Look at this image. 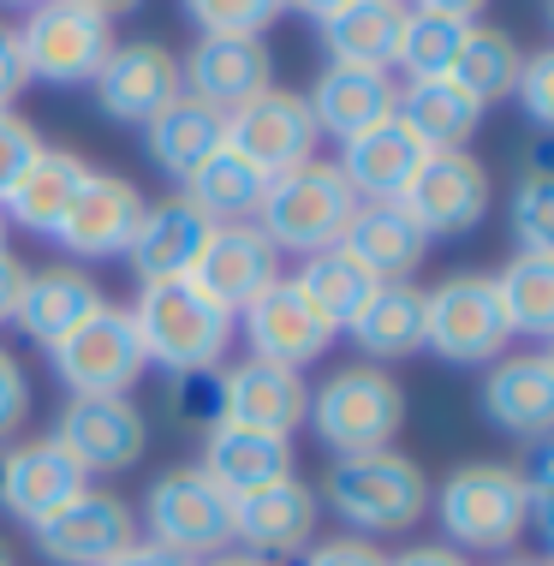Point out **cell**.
Returning <instances> with one entry per match:
<instances>
[{
  "label": "cell",
  "mask_w": 554,
  "mask_h": 566,
  "mask_svg": "<svg viewBox=\"0 0 554 566\" xmlns=\"http://www.w3.org/2000/svg\"><path fill=\"white\" fill-rule=\"evenodd\" d=\"M233 328H244V340H251V358L286 364V370H304V364H316L322 352L334 346V334H341L311 298L299 293V286H292V274H281L274 286H263V293H257V298L233 316Z\"/></svg>",
  "instance_id": "obj_12"
},
{
  "label": "cell",
  "mask_w": 554,
  "mask_h": 566,
  "mask_svg": "<svg viewBox=\"0 0 554 566\" xmlns=\"http://www.w3.org/2000/svg\"><path fill=\"white\" fill-rule=\"evenodd\" d=\"M197 566H274L263 555H233V548H221V555H209V560H197Z\"/></svg>",
  "instance_id": "obj_53"
},
{
  "label": "cell",
  "mask_w": 554,
  "mask_h": 566,
  "mask_svg": "<svg viewBox=\"0 0 554 566\" xmlns=\"http://www.w3.org/2000/svg\"><path fill=\"white\" fill-rule=\"evenodd\" d=\"M341 251L369 274V281H411V274L424 269L429 239L406 221V209H399V203H358V216H352Z\"/></svg>",
  "instance_id": "obj_30"
},
{
  "label": "cell",
  "mask_w": 554,
  "mask_h": 566,
  "mask_svg": "<svg viewBox=\"0 0 554 566\" xmlns=\"http://www.w3.org/2000/svg\"><path fill=\"white\" fill-rule=\"evenodd\" d=\"M519 66H525V49H519L506 30H495V24H471L466 42H459V60H453L448 78H453L459 90H471V96L489 108V102H506V96H513Z\"/></svg>",
  "instance_id": "obj_36"
},
{
  "label": "cell",
  "mask_w": 554,
  "mask_h": 566,
  "mask_svg": "<svg viewBox=\"0 0 554 566\" xmlns=\"http://www.w3.org/2000/svg\"><path fill=\"white\" fill-rule=\"evenodd\" d=\"M12 30H19L24 72L42 84H90L102 72L107 49H114V24L96 19L79 0H42Z\"/></svg>",
  "instance_id": "obj_9"
},
{
  "label": "cell",
  "mask_w": 554,
  "mask_h": 566,
  "mask_svg": "<svg viewBox=\"0 0 554 566\" xmlns=\"http://www.w3.org/2000/svg\"><path fill=\"white\" fill-rule=\"evenodd\" d=\"M399 126L436 156V149H466L477 126H483V102L471 90H459L453 78H429V84H406L399 90Z\"/></svg>",
  "instance_id": "obj_33"
},
{
  "label": "cell",
  "mask_w": 554,
  "mask_h": 566,
  "mask_svg": "<svg viewBox=\"0 0 554 566\" xmlns=\"http://www.w3.org/2000/svg\"><path fill=\"white\" fill-rule=\"evenodd\" d=\"M429 507H436L441 531H448V548H459V555H506L531 531L525 478L513 465H489V459L459 465L429 495Z\"/></svg>",
  "instance_id": "obj_3"
},
{
  "label": "cell",
  "mask_w": 554,
  "mask_h": 566,
  "mask_svg": "<svg viewBox=\"0 0 554 566\" xmlns=\"http://www.w3.org/2000/svg\"><path fill=\"white\" fill-rule=\"evenodd\" d=\"M84 179H90V167L72 156V149H42V156L19 174V186L0 197V216L12 227H24V233H36V239H54Z\"/></svg>",
  "instance_id": "obj_31"
},
{
  "label": "cell",
  "mask_w": 554,
  "mask_h": 566,
  "mask_svg": "<svg viewBox=\"0 0 554 566\" xmlns=\"http://www.w3.org/2000/svg\"><path fill=\"white\" fill-rule=\"evenodd\" d=\"M233 513V543L244 555H304L316 543V518H322V501H316V483H304L299 471L292 478H274L263 489H244V495L227 501Z\"/></svg>",
  "instance_id": "obj_13"
},
{
  "label": "cell",
  "mask_w": 554,
  "mask_h": 566,
  "mask_svg": "<svg viewBox=\"0 0 554 566\" xmlns=\"http://www.w3.org/2000/svg\"><path fill=\"white\" fill-rule=\"evenodd\" d=\"M24 263L12 251H0V323H12V311H19V293H24Z\"/></svg>",
  "instance_id": "obj_48"
},
{
  "label": "cell",
  "mask_w": 554,
  "mask_h": 566,
  "mask_svg": "<svg viewBox=\"0 0 554 566\" xmlns=\"http://www.w3.org/2000/svg\"><path fill=\"white\" fill-rule=\"evenodd\" d=\"M0 566H12V548L7 543H0Z\"/></svg>",
  "instance_id": "obj_56"
},
{
  "label": "cell",
  "mask_w": 554,
  "mask_h": 566,
  "mask_svg": "<svg viewBox=\"0 0 554 566\" xmlns=\"http://www.w3.org/2000/svg\"><path fill=\"white\" fill-rule=\"evenodd\" d=\"M281 12V0H185V19L203 36H263Z\"/></svg>",
  "instance_id": "obj_40"
},
{
  "label": "cell",
  "mask_w": 554,
  "mask_h": 566,
  "mask_svg": "<svg viewBox=\"0 0 554 566\" xmlns=\"http://www.w3.org/2000/svg\"><path fill=\"white\" fill-rule=\"evenodd\" d=\"M316 119H311V102L299 96V90H263V96H251L244 108L227 114V137L221 144L233 149L244 167H257L263 179H281L292 167H304L316 156Z\"/></svg>",
  "instance_id": "obj_11"
},
{
  "label": "cell",
  "mask_w": 554,
  "mask_h": 566,
  "mask_svg": "<svg viewBox=\"0 0 554 566\" xmlns=\"http://www.w3.org/2000/svg\"><path fill=\"white\" fill-rule=\"evenodd\" d=\"M24 411H30V381H24V364L12 358L7 346H0V441H7V436L24 423Z\"/></svg>",
  "instance_id": "obj_44"
},
{
  "label": "cell",
  "mask_w": 554,
  "mask_h": 566,
  "mask_svg": "<svg viewBox=\"0 0 554 566\" xmlns=\"http://www.w3.org/2000/svg\"><path fill=\"white\" fill-rule=\"evenodd\" d=\"M30 537H36V555L54 560V566H107L126 543H137V518L119 495L84 489V495L66 501L54 518H42Z\"/></svg>",
  "instance_id": "obj_17"
},
{
  "label": "cell",
  "mask_w": 554,
  "mask_h": 566,
  "mask_svg": "<svg viewBox=\"0 0 554 566\" xmlns=\"http://www.w3.org/2000/svg\"><path fill=\"white\" fill-rule=\"evenodd\" d=\"M209 239V221L197 216L191 203L174 191L161 203H144V221L126 244V269L137 274V286H156V281H185Z\"/></svg>",
  "instance_id": "obj_23"
},
{
  "label": "cell",
  "mask_w": 554,
  "mask_h": 566,
  "mask_svg": "<svg viewBox=\"0 0 554 566\" xmlns=\"http://www.w3.org/2000/svg\"><path fill=\"white\" fill-rule=\"evenodd\" d=\"M388 566H471V560L448 543H418V548H406V555H388Z\"/></svg>",
  "instance_id": "obj_49"
},
{
  "label": "cell",
  "mask_w": 554,
  "mask_h": 566,
  "mask_svg": "<svg viewBox=\"0 0 554 566\" xmlns=\"http://www.w3.org/2000/svg\"><path fill=\"white\" fill-rule=\"evenodd\" d=\"M519 108L531 114V126H554V54H525L519 66V84H513Z\"/></svg>",
  "instance_id": "obj_43"
},
{
  "label": "cell",
  "mask_w": 554,
  "mask_h": 566,
  "mask_svg": "<svg viewBox=\"0 0 554 566\" xmlns=\"http://www.w3.org/2000/svg\"><path fill=\"white\" fill-rule=\"evenodd\" d=\"M513 239L519 251H548L554 256V179H548V161L531 156L525 179L513 191Z\"/></svg>",
  "instance_id": "obj_39"
},
{
  "label": "cell",
  "mask_w": 554,
  "mask_h": 566,
  "mask_svg": "<svg viewBox=\"0 0 554 566\" xmlns=\"http://www.w3.org/2000/svg\"><path fill=\"white\" fill-rule=\"evenodd\" d=\"M292 286H299V293L311 298L334 328H346L352 316H358V304L369 298V286H376V281H369V274H364L358 263H352L341 244H328V251L304 256V269L292 274Z\"/></svg>",
  "instance_id": "obj_37"
},
{
  "label": "cell",
  "mask_w": 554,
  "mask_h": 566,
  "mask_svg": "<svg viewBox=\"0 0 554 566\" xmlns=\"http://www.w3.org/2000/svg\"><path fill=\"white\" fill-rule=\"evenodd\" d=\"M495 281L506 334H525V340H548L554 334V256L548 251H513V263Z\"/></svg>",
  "instance_id": "obj_35"
},
{
  "label": "cell",
  "mask_w": 554,
  "mask_h": 566,
  "mask_svg": "<svg viewBox=\"0 0 554 566\" xmlns=\"http://www.w3.org/2000/svg\"><path fill=\"white\" fill-rule=\"evenodd\" d=\"M352 346L364 352L369 364H394V358H411L424 352V286L411 281H376L369 298L358 304V316L346 323Z\"/></svg>",
  "instance_id": "obj_28"
},
{
  "label": "cell",
  "mask_w": 554,
  "mask_h": 566,
  "mask_svg": "<svg viewBox=\"0 0 554 566\" xmlns=\"http://www.w3.org/2000/svg\"><path fill=\"white\" fill-rule=\"evenodd\" d=\"M263 191L269 179L257 174V167H244L233 149H215V156L197 167L191 179H179V197L197 209L209 227H239V221H257V209H263Z\"/></svg>",
  "instance_id": "obj_34"
},
{
  "label": "cell",
  "mask_w": 554,
  "mask_h": 566,
  "mask_svg": "<svg viewBox=\"0 0 554 566\" xmlns=\"http://www.w3.org/2000/svg\"><path fill=\"white\" fill-rule=\"evenodd\" d=\"M399 30H406V0H346L341 12L322 19V49H328V66L394 72Z\"/></svg>",
  "instance_id": "obj_29"
},
{
  "label": "cell",
  "mask_w": 554,
  "mask_h": 566,
  "mask_svg": "<svg viewBox=\"0 0 554 566\" xmlns=\"http://www.w3.org/2000/svg\"><path fill=\"white\" fill-rule=\"evenodd\" d=\"M304 411H311V381H304V370L263 364V358H244L233 370H221V423L292 441V430H304Z\"/></svg>",
  "instance_id": "obj_21"
},
{
  "label": "cell",
  "mask_w": 554,
  "mask_h": 566,
  "mask_svg": "<svg viewBox=\"0 0 554 566\" xmlns=\"http://www.w3.org/2000/svg\"><path fill=\"white\" fill-rule=\"evenodd\" d=\"M185 281L197 286L209 304H221L227 316H239L263 286L281 281V251L257 233V221H239V227H209L203 251Z\"/></svg>",
  "instance_id": "obj_16"
},
{
  "label": "cell",
  "mask_w": 554,
  "mask_h": 566,
  "mask_svg": "<svg viewBox=\"0 0 554 566\" xmlns=\"http://www.w3.org/2000/svg\"><path fill=\"white\" fill-rule=\"evenodd\" d=\"M471 24L459 19H436V12H411L406 7V30H399V49H394V72H406L411 84H429V78H448L453 60H459V42H466Z\"/></svg>",
  "instance_id": "obj_38"
},
{
  "label": "cell",
  "mask_w": 554,
  "mask_h": 566,
  "mask_svg": "<svg viewBox=\"0 0 554 566\" xmlns=\"http://www.w3.org/2000/svg\"><path fill=\"white\" fill-rule=\"evenodd\" d=\"M0 7H24L30 12V7H42V0H0Z\"/></svg>",
  "instance_id": "obj_54"
},
{
  "label": "cell",
  "mask_w": 554,
  "mask_h": 566,
  "mask_svg": "<svg viewBox=\"0 0 554 566\" xmlns=\"http://www.w3.org/2000/svg\"><path fill=\"white\" fill-rule=\"evenodd\" d=\"M304 423H311L316 441L334 459L381 453V448H394L399 423H406V388L388 370H376V364H346V370H334L311 394Z\"/></svg>",
  "instance_id": "obj_5"
},
{
  "label": "cell",
  "mask_w": 554,
  "mask_h": 566,
  "mask_svg": "<svg viewBox=\"0 0 554 566\" xmlns=\"http://www.w3.org/2000/svg\"><path fill=\"white\" fill-rule=\"evenodd\" d=\"M304 566H388V555L364 537H328L304 548Z\"/></svg>",
  "instance_id": "obj_45"
},
{
  "label": "cell",
  "mask_w": 554,
  "mask_h": 566,
  "mask_svg": "<svg viewBox=\"0 0 554 566\" xmlns=\"http://www.w3.org/2000/svg\"><path fill=\"white\" fill-rule=\"evenodd\" d=\"M322 513H341L352 525V537H399L411 531L418 518L429 513V478L411 453L399 448H381V453H352V459H334L322 471V489H316Z\"/></svg>",
  "instance_id": "obj_1"
},
{
  "label": "cell",
  "mask_w": 554,
  "mask_h": 566,
  "mask_svg": "<svg viewBox=\"0 0 554 566\" xmlns=\"http://www.w3.org/2000/svg\"><path fill=\"white\" fill-rule=\"evenodd\" d=\"M167 406H174L179 423H191V430H215V423H221V370L167 376Z\"/></svg>",
  "instance_id": "obj_41"
},
{
  "label": "cell",
  "mask_w": 554,
  "mask_h": 566,
  "mask_svg": "<svg viewBox=\"0 0 554 566\" xmlns=\"http://www.w3.org/2000/svg\"><path fill=\"white\" fill-rule=\"evenodd\" d=\"M79 7H90V12H96V19H107V24H114L119 12H137V7H144V0H79Z\"/></svg>",
  "instance_id": "obj_52"
},
{
  "label": "cell",
  "mask_w": 554,
  "mask_h": 566,
  "mask_svg": "<svg viewBox=\"0 0 554 566\" xmlns=\"http://www.w3.org/2000/svg\"><path fill=\"white\" fill-rule=\"evenodd\" d=\"M144 525H149V543L174 548L185 560H209L221 548H233L227 495L197 465H174L144 489Z\"/></svg>",
  "instance_id": "obj_8"
},
{
  "label": "cell",
  "mask_w": 554,
  "mask_h": 566,
  "mask_svg": "<svg viewBox=\"0 0 554 566\" xmlns=\"http://www.w3.org/2000/svg\"><path fill=\"white\" fill-rule=\"evenodd\" d=\"M424 346L441 364H495L506 358L513 334H506L501 298L489 274H448L441 286L424 293Z\"/></svg>",
  "instance_id": "obj_7"
},
{
  "label": "cell",
  "mask_w": 554,
  "mask_h": 566,
  "mask_svg": "<svg viewBox=\"0 0 554 566\" xmlns=\"http://www.w3.org/2000/svg\"><path fill=\"white\" fill-rule=\"evenodd\" d=\"M54 441L72 453V465L84 478H114V471H132L144 459L149 423L132 406V394H119V400H66V411L54 423Z\"/></svg>",
  "instance_id": "obj_15"
},
{
  "label": "cell",
  "mask_w": 554,
  "mask_h": 566,
  "mask_svg": "<svg viewBox=\"0 0 554 566\" xmlns=\"http://www.w3.org/2000/svg\"><path fill=\"white\" fill-rule=\"evenodd\" d=\"M483 418L519 441H548L554 430V358L548 352H513L483 376Z\"/></svg>",
  "instance_id": "obj_22"
},
{
  "label": "cell",
  "mask_w": 554,
  "mask_h": 566,
  "mask_svg": "<svg viewBox=\"0 0 554 566\" xmlns=\"http://www.w3.org/2000/svg\"><path fill=\"white\" fill-rule=\"evenodd\" d=\"M54 376L66 381L72 400H119V394L137 388V376L149 370L144 340L132 328L126 304H102L84 328H72L54 352Z\"/></svg>",
  "instance_id": "obj_6"
},
{
  "label": "cell",
  "mask_w": 554,
  "mask_h": 566,
  "mask_svg": "<svg viewBox=\"0 0 554 566\" xmlns=\"http://www.w3.org/2000/svg\"><path fill=\"white\" fill-rule=\"evenodd\" d=\"M24 84H30V72H24V54H19V30L0 24V114L19 102Z\"/></svg>",
  "instance_id": "obj_46"
},
{
  "label": "cell",
  "mask_w": 554,
  "mask_h": 566,
  "mask_svg": "<svg viewBox=\"0 0 554 566\" xmlns=\"http://www.w3.org/2000/svg\"><path fill=\"white\" fill-rule=\"evenodd\" d=\"M489 0H411V12H436V19H459V24H477Z\"/></svg>",
  "instance_id": "obj_50"
},
{
  "label": "cell",
  "mask_w": 554,
  "mask_h": 566,
  "mask_svg": "<svg viewBox=\"0 0 554 566\" xmlns=\"http://www.w3.org/2000/svg\"><path fill=\"white\" fill-rule=\"evenodd\" d=\"M304 102H311L316 132H328V137H341V144H346V137H358V132H369V126H381V119H394L399 84H394V72L328 66Z\"/></svg>",
  "instance_id": "obj_27"
},
{
  "label": "cell",
  "mask_w": 554,
  "mask_h": 566,
  "mask_svg": "<svg viewBox=\"0 0 554 566\" xmlns=\"http://www.w3.org/2000/svg\"><path fill=\"white\" fill-rule=\"evenodd\" d=\"M137 221H144V191L119 174H96V167H90V179L79 186V197H72V209H66V221H60L54 239L66 244L79 263H107V256H126Z\"/></svg>",
  "instance_id": "obj_20"
},
{
  "label": "cell",
  "mask_w": 554,
  "mask_h": 566,
  "mask_svg": "<svg viewBox=\"0 0 554 566\" xmlns=\"http://www.w3.org/2000/svg\"><path fill=\"white\" fill-rule=\"evenodd\" d=\"M179 84L203 108L233 114L251 96L274 90V54L263 36H197V49L179 60Z\"/></svg>",
  "instance_id": "obj_18"
},
{
  "label": "cell",
  "mask_w": 554,
  "mask_h": 566,
  "mask_svg": "<svg viewBox=\"0 0 554 566\" xmlns=\"http://www.w3.org/2000/svg\"><path fill=\"white\" fill-rule=\"evenodd\" d=\"M281 7H286V12H304V19H316V24H322L328 12H341L346 0H281Z\"/></svg>",
  "instance_id": "obj_51"
},
{
  "label": "cell",
  "mask_w": 554,
  "mask_h": 566,
  "mask_svg": "<svg viewBox=\"0 0 554 566\" xmlns=\"http://www.w3.org/2000/svg\"><path fill=\"white\" fill-rule=\"evenodd\" d=\"M0 251H7V216H0Z\"/></svg>",
  "instance_id": "obj_57"
},
{
  "label": "cell",
  "mask_w": 554,
  "mask_h": 566,
  "mask_svg": "<svg viewBox=\"0 0 554 566\" xmlns=\"http://www.w3.org/2000/svg\"><path fill=\"white\" fill-rule=\"evenodd\" d=\"M424 156L429 149L399 126V114H394V119H381V126L346 137L334 167H341L346 186L358 191V203H399V191L411 186V174L424 167Z\"/></svg>",
  "instance_id": "obj_25"
},
{
  "label": "cell",
  "mask_w": 554,
  "mask_h": 566,
  "mask_svg": "<svg viewBox=\"0 0 554 566\" xmlns=\"http://www.w3.org/2000/svg\"><path fill=\"white\" fill-rule=\"evenodd\" d=\"M132 328L144 340V358L161 364L167 376L185 370H221L227 346H233V316L221 304H209L191 281H156L137 286V298L126 304Z\"/></svg>",
  "instance_id": "obj_2"
},
{
  "label": "cell",
  "mask_w": 554,
  "mask_h": 566,
  "mask_svg": "<svg viewBox=\"0 0 554 566\" xmlns=\"http://www.w3.org/2000/svg\"><path fill=\"white\" fill-rule=\"evenodd\" d=\"M227 137V114L203 108L197 96H174L167 108L144 126V149L167 179H191Z\"/></svg>",
  "instance_id": "obj_32"
},
{
  "label": "cell",
  "mask_w": 554,
  "mask_h": 566,
  "mask_svg": "<svg viewBox=\"0 0 554 566\" xmlns=\"http://www.w3.org/2000/svg\"><path fill=\"white\" fill-rule=\"evenodd\" d=\"M197 471L233 501L244 489L292 478V441L263 436V430H239V423H215V430H203V459H197Z\"/></svg>",
  "instance_id": "obj_26"
},
{
  "label": "cell",
  "mask_w": 554,
  "mask_h": 566,
  "mask_svg": "<svg viewBox=\"0 0 554 566\" xmlns=\"http://www.w3.org/2000/svg\"><path fill=\"white\" fill-rule=\"evenodd\" d=\"M501 566H543V560H525V555H513V560H501Z\"/></svg>",
  "instance_id": "obj_55"
},
{
  "label": "cell",
  "mask_w": 554,
  "mask_h": 566,
  "mask_svg": "<svg viewBox=\"0 0 554 566\" xmlns=\"http://www.w3.org/2000/svg\"><path fill=\"white\" fill-rule=\"evenodd\" d=\"M102 304H107L102 286L90 281L84 269H36V274H24L12 328H19L24 340H36L42 352H54L72 328H84Z\"/></svg>",
  "instance_id": "obj_24"
},
{
  "label": "cell",
  "mask_w": 554,
  "mask_h": 566,
  "mask_svg": "<svg viewBox=\"0 0 554 566\" xmlns=\"http://www.w3.org/2000/svg\"><path fill=\"white\" fill-rule=\"evenodd\" d=\"M90 90H96V108L107 119H119V126H149L167 102L185 96L174 49H161V42H149V36L114 42L102 60V72L90 78Z\"/></svg>",
  "instance_id": "obj_14"
},
{
  "label": "cell",
  "mask_w": 554,
  "mask_h": 566,
  "mask_svg": "<svg viewBox=\"0 0 554 566\" xmlns=\"http://www.w3.org/2000/svg\"><path fill=\"white\" fill-rule=\"evenodd\" d=\"M107 566H197V560H185V555H174V548H161V543H126Z\"/></svg>",
  "instance_id": "obj_47"
},
{
  "label": "cell",
  "mask_w": 554,
  "mask_h": 566,
  "mask_svg": "<svg viewBox=\"0 0 554 566\" xmlns=\"http://www.w3.org/2000/svg\"><path fill=\"white\" fill-rule=\"evenodd\" d=\"M489 203H495V186H489V167L471 149H436V156H424L411 186L399 191V209H406V221L424 239L471 233L489 216Z\"/></svg>",
  "instance_id": "obj_10"
},
{
  "label": "cell",
  "mask_w": 554,
  "mask_h": 566,
  "mask_svg": "<svg viewBox=\"0 0 554 566\" xmlns=\"http://www.w3.org/2000/svg\"><path fill=\"white\" fill-rule=\"evenodd\" d=\"M90 489V478L72 465V453L54 436L19 441V448L0 453V507L19 518L24 531H36L42 518H54L66 501H79Z\"/></svg>",
  "instance_id": "obj_19"
},
{
  "label": "cell",
  "mask_w": 554,
  "mask_h": 566,
  "mask_svg": "<svg viewBox=\"0 0 554 566\" xmlns=\"http://www.w3.org/2000/svg\"><path fill=\"white\" fill-rule=\"evenodd\" d=\"M352 216H358V191L346 186V174L334 161L311 156L304 167L269 179L263 209H257V233H263L274 251L316 256V251H328V244L346 239Z\"/></svg>",
  "instance_id": "obj_4"
},
{
  "label": "cell",
  "mask_w": 554,
  "mask_h": 566,
  "mask_svg": "<svg viewBox=\"0 0 554 566\" xmlns=\"http://www.w3.org/2000/svg\"><path fill=\"white\" fill-rule=\"evenodd\" d=\"M42 149H49V144H42V132L30 126L24 114H12V108L0 114V197L19 186V174L42 156Z\"/></svg>",
  "instance_id": "obj_42"
}]
</instances>
